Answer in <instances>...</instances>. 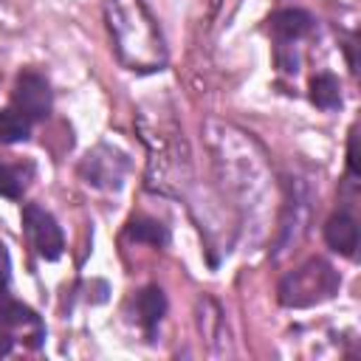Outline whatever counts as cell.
Wrapping results in <instances>:
<instances>
[{
    "mask_svg": "<svg viewBox=\"0 0 361 361\" xmlns=\"http://www.w3.org/2000/svg\"><path fill=\"white\" fill-rule=\"evenodd\" d=\"M104 17L118 62L127 71L152 73L166 65V45L144 0H104Z\"/></svg>",
    "mask_w": 361,
    "mask_h": 361,
    "instance_id": "6da1fadb",
    "label": "cell"
},
{
    "mask_svg": "<svg viewBox=\"0 0 361 361\" xmlns=\"http://www.w3.org/2000/svg\"><path fill=\"white\" fill-rule=\"evenodd\" d=\"M338 285H341L338 271L327 259L313 257L282 276L279 302L285 307H313V305L330 299L338 290Z\"/></svg>",
    "mask_w": 361,
    "mask_h": 361,
    "instance_id": "7a4b0ae2",
    "label": "cell"
},
{
    "mask_svg": "<svg viewBox=\"0 0 361 361\" xmlns=\"http://www.w3.org/2000/svg\"><path fill=\"white\" fill-rule=\"evenodd\" d=\"M23 226H25V234L31 240V245L37 248V254L48 262L59 259L62 251H65V237H62V228L56 226L54 214H48L42 206L37 203H25L23 206Z\"/></svg>",
    "mask_w": 361,
    "mask_h": 361,
    "instance_id": "3957f363",
    "label": "cell"
},
{
    "mask_svg": "<svg viewBox=\"0 0 361 361\" xmlns=\"http://www.w3.org/2000/svg\"><path fill=\"white\" fill-rule=\"evenodd\" d=\"M51 87L48 79L37 71H23L11 90V107H17L31 124L51 116Z\"/></svg>",
    "mask_w": 361,
    "mask_h": 361,
    "instance_id": "277c9868",
    "label": "cell"
},
{
    "mask_svg": "<svg viewBox=\"0 0 361 361\" xmlns=\"http://www.w3.org/2000/svg\"><path fill=\"white\" fill-rule=\"evenodd\" d=\"M79 172L90 186L118 189L121 180H124V172H127V161L110 147H96L93 152L85 155Z\"/></svg>",
    "mask_w": 361,
    "mask_h": 361,
    "instance_id": "5b68a950",
    "label": "cell"
},
{
    "mask_svg": "<svg viewBox=\"0 0 361 361\" xmlns=\"http://www.w3.org/2000/svg\"><path fill=\"white\" fill-rule=\"evenodd\" d=\"M0 327L8 330L11 336L23 333V338H28L31 347H39V341L45 338V327H42L39 316L31 307H25L20 302H11V299L0 302Z\"/></svg>",
    "mask_w": 361,
    "mask_h": 361,
    "instance_id": "8992f818",
    "label": "cell"
},
{
    "mask_svg": "<svg viewBox=\"0 0 361 361\" xmlns=\"http://www.w3.org/2000/svg\"><path fill=\"white\" fill-rule=\"evenodd\" d=\"M268 28L279 39V45H290L313 31V17L305 8H282V11L271 14Z\"/></svg>",
    "mask_w": 361,
    "mask_h": 361,
    "instance_id": "52a82bcc",
    "label": "cell"
},
{
    "mask_svg": "<svg viewBox=\"0 0 361 361\" xmlns=\"http://www.w3.org/2000/svg\"><path fill=\"white\" fill-rule=\"evenodd\" d=\"M324 243L341 257H355V248H358V226H355V220L347 212H336L324 223Z\"/></svg>",
    "mask_w": 361,
    "mask_h": 361,
    "instance_id": "ba28073f",
    "label": "cell"
},
{
    "mask_svg": "<svg viewBox=\"0 0 361 361\" xmlns=\"http://www.w3.org/2000/svg\"><path fill=\"white\" fill-rule=\"evenodd\" d=\"M164 313H166V296H164L161 288L149 285V288H144V290L135 296V316H138V322H141L147 330H155L158 322L164 319Z\"/></svg>",
    "mask_w": 361,
    "mask_h": 361,
    "instance_id": "9c48e42d",
    "label": "cell"
},
{
    "mask_svg": "<svg viewBox=\"0 0 361 361\" xmlns=\"http://www.w3.org/2000/svg\"><path fill=\"white\" fill-rule=\"evenodd\" d=\"M310 102L322 110H336L341 107V87L333 73H319L310 79Z\"/></svg>",
    "mask_w": 361,
    "mask_h": 361,
    "instance_id": "30bf717a",
    "label": "cell"
},
{
    "mask_svg": "<svg viewBox=\"0 0 361 361\" xmlns=\"http://www.w3.org/2000/svg\"><path fill=\"white\" fill-rule=\"evenodd\" d=\"M127 234L135 243H149V245H166L169 243L166 226L152 220V217H133L130 226H127Z\"/></svg>",
    "mask_w": 361,
    "mask_h": 361,
    "instance_id": "8fae6325",
    "label": "cell"
},
{
    "mask_svg": "<svg viewBox=\"0 0 361 361\" xmlns=\"http://www.w3.org/2000/svg\"><path fill=\"white\" fill-rule=\"evenodd\" d=\"M31 133V121L17 110V107H6L0 113V144H17L25 141Z\"/></svg>",
    "mask_w": 361,
    "mask_h": 361,
    "instance_id": "7c38bea8",
    "label": "cell"
},
{
    "mask_svg": "<svg viewBox=\"0 0 361 361\" xmlns=\"http://www.w3.org/2000/svg\"><path fill=\"white\" fill-rule=\"evenodd\" d=\"M28 175L31 169L23 166V164H3L0 161V197H11L17 200L28 183Z\"/></svg>",
    "mask_w": 361,
    "mask_h": 361,
    "instance_id": "4fadbf2b",
    "label": "cell"
},
{
    "mask_svg": "<svg viewBox=\"0 0 361 361\" xmlns=\"http://www.w3.org/2000/svg\"><path fill=\"white\" fill-rule=\"evenodd\" d=\"M8 276H11V259H8V248L0 240V302L6 299V288H8Z\"/></svg>",
    "mask_w": 361,
    "mask_h": 361,
    "instance_id": "5bb4252c",
    "label": "cell"
},
{
    "mask_svg": "<svg viewBox=\"0 0 361 361\" xmlns=\"http://www.w3.org/2000/svg\"><path fill=\"white\" fill-rule=\"evenodd\" d=\"M355 141H358V135H355V127L350 130V141H347V166H350V175L355 178L358 175V155H355Z\"/></svg>",
    "mask_w": 361,
    "mask_h": 361,
    "instance_id": "9a60e30c",
    "label": "cell"
},
{
    "mask_svg": "<svg viewBox=\"0 0 361 361\" xmlns=\"http://www.w3.org/2000/svg\"><path fill=\"white\" fill-rule=\"evenodd\" d=\"M11 347H14V336H11L8 330H0V358H3V355H8V353H11Z\"/></svg>",
    "mask_w": 361,
    "mask_h": 361,
    "instance_id": "2e32d148",
    "label": "cell"
}]
</instances>
